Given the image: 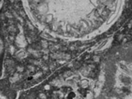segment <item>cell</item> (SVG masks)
Wrapping results in <instances>:
<instances>
[{
    "mask_svg": "<svg viewBox=\"0 0 132 99\" xmlns=\"http://www.w3.org/2000/svg\"><path fill=\"white\" fill-rule=\"evenodd\" d=\"M104 99H132V42L113 50L102 75Z\"/></svg>",
    "mask_w": 132,
    "mask_h": 99,
    "instance_id": "7a4b0ae2",
    "label": "cell"
},
{
    "mask_svg": "<svg viewBox=\"0 0 132 99\" xmlns=\"http://www.w3.org/2000/svg\"><path fill=\"white\" fill-rule=\"evenodd\" d=\"M30 20L51 36L85 40L100 35L119 17L125 0H22Z\"/></svg>",
    "mask_w": 132,
    "mask_h": 99,
    "instance_id": "6da1fadb",
    "label": "cell"
}]
</instances>
